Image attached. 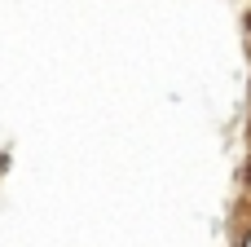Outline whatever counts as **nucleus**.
Listing matches in <instances>:
<instances>
[{
	"label": "nucleus",
	"instance_id": "obj_1",
	"mask_svg": "<svg viewBox=\"0 0 251 247\" xmlns=\"http://www.w3.org/2000/svg\"><path fill=\"white\" fill-rule=\"evenodd\" d=\"M243 247H251V230H247V234H243Z\"/></svg>",
	"mask_w": 251,
	"mask_h": 247
}]
</instances>
